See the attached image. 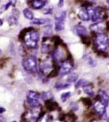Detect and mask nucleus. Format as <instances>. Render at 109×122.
Wrapping results in <instances>:
<instances>
[{
  "label": "nucleus",
  "instance_id": "f257e3e1",
  "mask_svg": "<svg viewBox=\"0 0 109 122\" xmlns=\"http://www.w3.org/2000/svg\"><path fill=\"white\" fill-rule=\"evenodd\" d=\"M25 44L31 49H36L37 47V43H38V40H39V33L37 31L31 29V30L27 31V33L24 35L23 37Z\"/></svg>",
  "mask_w": 109,
  "mask_h": 122
},
{
  "label": "nucleus",
  "instance_id": "f03ea898",
  "mask_svg": "<svg viewBox=\"0 0 109 122\" xmlns=\"http://www.w3.org/2000/svg\"><path fill=\"white\" fill-rule=\"evenodd\" d=\"M22 66L25 71L29 73H36L38 71V63L36 56H28L23 59Z\"/></svg>",
  "mask_w": 109,
  "mask_h": 122
},
{
  "label": "nucleus",
  "instance_id": "7ed1b4c3",
  "mask_svg": "<svg viewBox=\"0 0 109 122\" xmlns=\"http://www.w3.org/2000/svg\"><path fill=\"white\" fill-rule=\"evenodd\" d=\"M95 45L100 51H106L109 49V39L104 34H98L94 39Z\"/></svg>",
  "mask_w": 109,
  "mask_h": 122
},
{
  "label": "nucleus",
  "instance_id": "20e7f679",
  "mask_svg": "<svg viewBox=\"0 0 109 122\" xmlns=\"http://www.w3.org/2000/svg\"><path fill=\"white\" fill-rule=\"evenodd\" d=\"M39 98H40V95L36 91L29 90L27 93V103L33 109L39 108L40 106Z\"/></svg>",
  "mask_w": 109,
  "mask_h": 122
},
{
  "label": "nucleus",
  "instance_id": "39448f33",
  "mask_svg": "<svg viewBox=\"0 0 109 122\" xmlns=\"http://www.w3.org/2000/svg\"><path fill=\"white\" fill-rule=\"evenodd\" d=\"M104 16H105V12L104 10L98 6V7H95L93 8L92 7V11H91V20L95 23H98V22H101L102 20H103Z\"/></svg>",
  "mask_w": 109,
  "mask_h": 122
},
{
  "label": "nucleus",
  "instance_id": "423d86ee",
  "mask_svg": "<svg viewBox=\"0 0 109 122\" xmlns=\"http://www.w3.org/2000/svg\"><path fill=\"white\" fill-rule=\"evenodd\" d=\"M91 11H92V7L91 6L82 7L78 12L79 19L82 20V21H88V20H90L91 17Z\"/></svg>",
  "mask_w": 109,
  "mask_h": 122
},
{
  "label": "nucleus",
  "instance_id": "0eeeda50",
  "mask_svg": "<svg viewBox=\"0 0 109 122\" xmlns=\"http://www.w3.org/2000/svg\"><path fill=\"white\" fill-rule=\"evenodd\" d=\"M73 70V63L69 60H65L61 63L59 73L60 75H66Z\"/></svg>",
  "mask_w": 109,
  "mask_h": 122
},
{
  "label": "nucleus",
  "instance_id": "6e6552de",
  "mask_svg": "<svg viewBox=\"0 0 109 122\" xmlns=\"http://www.w3.org/2000/svg\"><path fill=\"white\" fill-rule=\"evenodd\" d=\"M40 119V112L38 111H29L26 113L25 119L27 122H36Z\"/></svg>",
  "mask_w": 109,
  "mask_h": 122
},
{
  "label": "nucleus",
  "instance_id": "1a4fd4ad",
  "mask_svg": "<svg viewBox=\"0 0 109 122\" xmlns=\"http://www.w3.org/2000/svg\"><path fill=\"white\" fill-rule=\"evenodd\" d=\"M19 16H20V12H18L17 10H14L13 12L9 16V18L7 19V21H8V24L9 26H15L18 23V19Z\"/></svg>",
  "mask_w": 109,
  "mask_h": 122
},
{
  "label": "nucleus",
  "instance_id": "9d476101",
  "mask_svg": "<svg viewBox=\"0 0 109 122\" xmlns=\"http://www.w3.org/2000/svg\"><path fill=\"white\" fill-rule=\"evenodd\" d=\"M106 28V24L104 22H98V23H94V24L91 25V29L94 32H96L98 34H102L104 29Z\"/></svg>",
  "mask_w": 109,
  "mask_h": 122
},
{
  "label": "nucleus",
  "instance_id": "9b49d317",
  "mask_svg": "<svg viewBox=\"0 0 109 122\" xmlns=\"http://www.w3.org/2000/svg\"><path fill=\"white\" fill-rule=\"evenodd\" d=\"M106 107L100 101H97V102L94 103V109L100 116H103L104 114L106 113Z\"/></svg>",
  "mask_w": 109,
  "mask_h": 122
},
{
  "label": "nucleus",
  "instance_id": "f8f14e48",
  "mask_svg": "<svg viewBox=\"0 0 109 122\" xmlns=\"http://www.w3.org/2000/svg\"><path fill=\"white\" fill-rule=\"evenodd\" d=\"M98 96H99V101L102 103V104L105 105V106H107L109 104V96L108 94L106 93L105 90H99L98 92Z\"/></svg>",
  "mask_w": 109,
  "mask_h": 122
},
{
  "label": "nucleus",
  "instance_id": "ddd939ff",
  "mask_svg": "<svg viewBox=\"0 0 109 122\" xmlns=\"http://www.w3.org/2000/svg\"><path fill=\"white\" fill-rule=\"evenodd\" d=\"M46 4H47V1L45 0H34L31 2V5L34 9L39 10L42 9L44 6H45Z\"/></svg>",
  "mask_w": 109,
  "mask_h": 122
},
{
  "label": "nucleus",
  "instance_id": "4468645a",
  "mask_svg": "<svg viewBox=\"0 0 109 122\" xmlns=\"http://www.w3.org/2000/svg\"><path fill=\"white\" fill-rule=\"evenodd\" d=\"M76 33L78 34L79 36H88L87 29L83 26H82V25H77L76 27Z\"/></svg>",
  "mask_w": 109,
  "mask_h": 122
},
{
  "label": "nucleus",
  "instance_id": "2eb2a0df",
  "mask_svg": "<svg viewBox=\"0 0 109 122\" xmlns=\"http://www.w3.org/2000/svg\"><path fill=\"white\" fill-rule=\"evenodd\" d=\"M67 17V12L66 11H62V12H59L55 15V21H65V19Z\"/></svg>",
  "mask_w": 109,
  "mask_h": 122
},
{
  "label": "nucleus",
  "instance_id": "dca6fc26",
  "mask_svg": "<svg viewBox=\"0 0 109 122\" xmlns=\"http://www.w3.org/2000/svg\"><path fill=\"white\" fill-rule=\"evenodd\" d=\"M23 15L26 19L29 20H34V13L29 8H25L23 10Z\"/></svg>",
  "mask_w": 109,
  "mask_h": 122
},
{
  "label": "nucleus",
  "instance_id": "f3484780",
  "mask_svg": "<svg viewBox=\"0 0 109 122\" xmlns=\"http://www.w3.org/2000/svg\"><path fill=\"white\" fill-rule=\"evenodd\" d=\"M49 22V20L43 18H36L34 19L33 20H31V24L32 25H44Z\"/></svg>",
  "mask_w": 109,
  "mask_h": 122
},
{
  "label": "nucleus",
  "instance_id": "a211bd4d",
  "mask_svg": "<svg viewBox=\"0 0 109 122\" xmlns=\"http://www.w3.org/2000/svg\"><path fill=\"white\" fill-rule=\"evenodd\" d=\"M52 97H53V96H52V92H50V91L43 92L42 94L40 95V98L43 99L44 101H50V99H52Z\"/></svg>",
  "mask_w": 109,
  "mask_h": 122
},
{
  "label": "nucleus",
  "instance_id": "6ab92c4d",
  "mask_svg": "<svg viewBox=\"0 0 109 122\" xmlns=\"http://www.w3.org/2000/svg\"><path fill=\"white\" fill-rule=\"evenodd\" d=\"M90 84L88 81H86L84 79H81L79 80L78 81H76V89H79L80 87H82V88H84L85 86H88Z\"/></svg>",
  "mask_w": 109,
  "mask_h": 122
},
{
  "label": "nucleus",
  "instance_id": "aec40b11",
  "mask_svg": "<svg viewBox=\"0 0 109 122\" xmlns=\"http://www.w3.org/2000/svg\"><path fill=\"white\" fill-rule=\"evenodd\" d=\"M70 87V84L68 83H62V82H57L56 84L54 85V88L57 89H67V88H69Z\"/></svg>",
  "mask_w": 109,
  "mask_h": 122
},
{
  "label": "nucleus",
  "instance_id": "412c9836",
  "mask_svg": "<svg viewBox=\"0 0 109 122\" xmlns=\"http://www.w3.org/2000/svg\"><path fill=\"white\" fill-rule=\"evenodd\" d=\"M77 79H78V75L76 74V73L68 75V77L67 78V83L70 84V83H73V82H76Z\"/></svg>",
  "mask_w": 109,
  "mask_h": 122
},
{
  "label": "nucleus",
  "instance_id": "4be33fe9",
  "mask_svg": "<svg viewBox=\"0 0 109 122\" xmlns=\"http://www.w3.org/2000/svg\"><path fill=\"white\" fill-rule=\"evenodd\" d=\"M83 92H84L85 94H87L89 97H94V92H93V89L91 87H90V84L88 86H85L84 88H83Z\"/></svg>",
  "mask_w": 109,
  "mask_h": 122
},
{
  "label": "nucleus",
  "instance_id": "5701e85b",
  "mask_svg": "<svg viewBox=\"0 0 109 122\" xmlns=\"http://www.w3.org/2000/svg\"><path fill=\"white\" fill-rule=\"evenodd\" d=\"M54 28L56 31H61L63 30L64 28H65V24H64L63 21H55Z\"/></svg>",
  "mask_w": 109,
  "mask_h": 122
},
{
  "label": "nucleus",
  "instance_id": "b1692460",
  "mask_svg": "<svg viewBox=\"0 0 109 122\" xmlns=\"http://www.w3.org/2000/svg\"><path fill=\"white\" fill-rule=\"evenodd\" d=\"M52 26L51 25H47L44 28V36H52Z\"/></svg>",
  "mask_w": 109,
  "mask_h": 122
},
{
  "label": "nucleus",
  "instance_id": "393cba45",
  "mask_svg": "<svg viewBox=\"0 0 109 122\" xmlns=\"http://www.w3.org/2000/svg\"><path fill=\"white\" fill-rule=\"evenodd\" d=\"M55 106H57V103H53V102H50V101H47L46 103V107L48 108L50 111H53L55 109Z\"/></svg>",
  "mask_w": 109,
  "mask_h": 122
},
{
  "label": "nucleus",
  "instance_id": "a878e982",
  "mask_svg": "<svg viewBox=\"0 0 109 122\" xmlns=\"http://www.w3.org/2000/svg\"><path fill=\"white\" fill-rule=\"evenodd\" d=\"M71 96V93L70 92H65V93H62L60 96V99L62 102H66V101Z\"/></svg>",
  "mask_w": 109,
  "mask_h": 122
},
{
  "label": "nucleus",
  "instance_id": "bb28decb",
  "mask_svg": "<svg viewBox=\"0 0 109 122\" xmlns=\"http://www.w3.org/2000/svg\"><path fill=\"white\" fill-rule=\"evenodd\" d=\"M88 63H89V65L91 66H95L96 65H97V62L95 61V59H93L92 58H89V59H88Z\"/></svg>",
  "mask_w": 109,
  "mask_h": 122
},
{
  "label": "nucleus",
  "instance_id": "cd10ccee",
  "mask_svg": "<svg viewBox=\"0 0 109 122\" xmlns=\"http://www.w3.org/2000/svg\"><path fill=\"white\" fill-rule=\"evenodd\" d=\"M48 116L47 115H44V117H42V118H40L39 119V122H48Z\"/></svg>",
  "mask_w": 109,
  "mask_h": 122
},
{
  "label": "nucleus",
  "instance_id": "c85d7f7f",
  "mask_svg": "<svg viewBox=\"0 0 109 122\" xmlns=\"http://www.w3.org/2000/svg\"><path fill=\"white\" fill-rule=\"evenodd\" d=\"M52 8H48V9H45L44 11V14H50V13H52Z\"/></svg>",
  "mask_w": 109,
  "mask_h": 122
},
{
  "label": "nucleus",
  "instance_id": "c756f323",
  "mask_svg": "<svg viewBox=\"0 0 109 122\" xmlns=\"http://www.w3.org/2000/svg\"><path fill=\"white\" fill-rule=\"evenodd\" d=\"M14 3H15V1H10L9 3H8V4H7V5H5V9L6 10L7 8H8V7H9V6H11V5H12V4H14Z\"/></svg>",
  "mask_w": 109,
  "mask_h": 122
},
{
  "label": "nucleus",
  "instance_id": "7c9ffc66",
  "mask_svg": "<svg viewBox=\"0 0 109 122\" xmlns=\"http://www.w3.org/2000/svg\"><path fill=\"white\" fill-rule=\"evenodd\" d=\"M63 4H64V1H63V0H61V1H60V2H59V5H58V6H59V7H62V6H63Z\"/></svg>",
  "mask_w": 109,
  "mask_h": 122
},
{
  "label": "nucleus",
  "instance_id": "2f4dec72",
  "mask_svg": "<svg viewBox=\"0 0 109 122\" xmlns=\"http://www.w3.org/2000/svg\"><path fill=\"white\" fill-rule=\"evenodd\" d=\"M5 112V108H3V107H0V114L1 113H3V112Z\"/></svg>",
  "mask_w": 109,
  "mask_h": 122
},
{
  "label": "nucleus",
  "instance_id": "473e14b6",
  "mask_svg": "<svg viewBox=\"0 0 109 122\" xmlns=\"http://www.w3.org/2000/svg\"><path fill=\"white\" fill-rule=\"evenodd\" d=\"M2 24H3V20H1V19H0V27H1V26H2Z\"/></svg>",
  "mask_w": 109,
  "mask_h": 122
},
{
  "label": "nucleus",
  "instance_id": "72a5a7b5",
  "mask_svg": "<svg viewBox=\"0 0 109 122\" xmlns=\"http://www.w3.org/2000/svg\"><path fill=\"white\" fill-rule=\"evenodd\" d=\"M1 53H2V51H1V50H0V55H1Z\"/></svg>",
  "mask_w": 109,
  "mask_h": 122
},
{
  "label": "nucleus",
  "instance_id": "f704fd0d",
  "mask_svg": "<svg viewBox=\"0 0 109 122\" xmlns=\"http://www.w3.org/2000/svg\"><path fill=\"white\" fill-rule=\"evenodd\" d=\"M107 3H108V4H109V1H107Z\"/></svg>",
  "mask_w": 109,
  "mask_h": 122
},
{
  "label": "nucleus",
  "instance_id": "c9c22d12",
  "mask_svg": "<svg viewBox=\"0 0 109 122\" xmlns=\"http://www.w3.org/2000/svg\"><path fill=\"white\" fill-rule=\"evenodd\" d=\"M12 122H16V121H12Z\"/></svg>",
  "mask_w": 109,
  "mask_h": 122
},
{
  "label": "nucleus",
  "instance_id": "e433bc0d",
  "mask_svg": "<svg viewBox=\"0 0 109 122\" xmlns=\"http://www.w3.org/2000/svg\"><path fill=\"white\" fill-rule=\"evenodd\" d=\"M107 122H109V119H108V121H107Z\"/></svg>",
  "mask_w": 109,
  "mask_h": 122
}]
</instances>
